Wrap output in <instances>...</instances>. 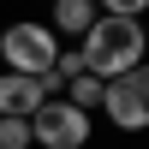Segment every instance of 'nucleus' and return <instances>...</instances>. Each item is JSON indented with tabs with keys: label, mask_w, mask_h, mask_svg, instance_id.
I'll return each instance as SVG.
<instances>
[{
	"label": "nucleus",
	"mask_w": 149,
	"mask_h": 149,
	"mask_svg": "<svg viewBox=\"0 0 149 149\" xmlns=\"http://www.w3.org/2000/svg\"><path fill=\"white\" fill-rule=\"evenodd\" d=\"M48 95H60V78H54V72H42V78L0 72V119H30Z\"/></svg>",
	"instance_id": "5"
},
{
	"label": "nucleus",
	"mask_w": 149,
	"mask_h": 149,
	"mask_svg": "<svg viewBox=\"0 0 149 149\" xmlns=\"http://www.w3.org/2000/svg\"><path fill=\"white\" fill-rule=\"evenodd\" d=\"M95 12H119V18H149V0H95Z\"/></svg>",
	"instance_id": "9"
},
{
	"label": "nucleus",
	"mask_w": 149,
	"mask_h": 149,
	"mask_svg": "<svg viewBox=\"0 0 149 149\" xmlns=\"http://www.w3.org/2000/svg\"><path fill=\"white\" fill-rule=\"evenodd\" d=\"M0 149H36L30 143V119H0Z\"/></svg>",
	"instance_id": "8"
},
{
	"label": "nucleus",
	"mask_w": 149,
	"mask_h": 149,
	"mask_svg": "<svg viewBox=\"0 0 149 149\" xmlns=\"http://www.w3.org/2000/svg\"><path fill=\"white\" fill-rule=\"evenodd\" d=\"M95 113H102L113 131H125V137L149 131V60L102 84V107H95Z\"/></svg>",
	"instance_id": "3"
},
{
	"label": "nucleus",
	"mask_w": 149,
	"mask_h": 149,
	"mask_svg": "<svg viewBox=\"0 0 149 149\" xmlns=\"http://www.w3.org/2000/svg\"><path fill=\"white\" fill-rule=\"evenodd\" d=\"M60 48H66V42H60L42 18H12V24H0V72L42 78V72H54Z\"/></svg>",
	"instance_id": "2"
},
{
	"label": "nucleus",
	"mask_w": 149,
	"mask_h": 149,
	"mask_svg": "<svg viewBox=\"0 0 149 149\" xmlns=\"http://www.w3.org/2000/svg\"><path fill=\"white\" fill-rule=\"evenodd\" d=\"M90 137H95V113L72 107L66 95H48L30 113V143L36 149H90Z\"/></svg>",
	"instance_id": "4"
},
{
	"label": "nucleus",
	"mask_w": 149,
	"mask_h": 149,
	"mask_svg": "<svg viewBox=\"0 0 149 149\" xmlns=\"http://www.w3.org/2000/svg\"><path fill=\"white\" fill-rule=\"evenodd\" d=\"M60 95H66L72 107H84V113H95V107H102V78H95V72H78V78L60 84Z\"/></svg>",
	"instance_id": "7"
},
{
	"label": "nucleus",
	"mask_w": 149,
	"mask_h": 149,
	"mask_svg": "<svg viewBox=\"0 0 149 149\" xmlns=\"http://www.w3.org/2000/svg\"><path fill=\"white\" fill-rule=\"evenodd\" d=\"M84 54V72H95V78H119V72L143 66L149 60V24L143 18H119V12H95V24L72 42Z\"/></svg>",
	"instance_id": "1"
},
{
	"label": "nucleus",
	"mask_w": 149,
	"mask_h": 149,
	"mask_svg": "<svg viewBox=\"0 0 149 149\" xmlns=\"http://www.w3.org/2000/svg\"><path fill=\"white\" fill-rule=\"evenodd\" d=\"M42 24L60 36V42H78V36L95 24V0H48V18Z\"/></svg>",
	"instance_id": "6"
}]
</instances>
